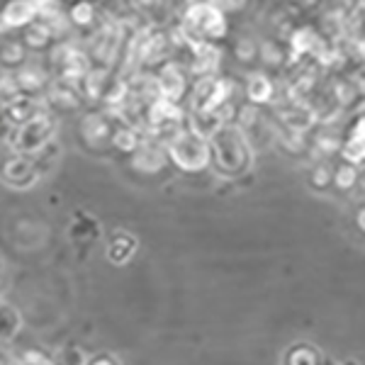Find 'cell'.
I'll list each match as a JSON object with an SVG mask.
<instances>
[{
	"instance_id": "cell-17",
	"label": "cell",
	"mask_w": 365,
	"mask_h": 365,
	"mask_svg": "<svg viewBox=\"0 0 365 365\" xmlns=\"http://www.w3.org/2000/svg\"><path fill=\"white\" fill-rule=\"evenodd\" d=\"M134 251H137V239H134L129 232L117 229V232L110 234V239H108V261L110 263L122 266V263H127L129 258L134 256Z\"/></svg>"
},
{
	"instance_id": "cell-18",
	"label": "cell",
	"mask_w": 365,
	"mask_h": 365,
	"mask_svg": "<svg viewBox=\"0 0 365 365\" xmlns=\"http://www.w3.org/2000/svg\"><path fill=\"white\" fill-rule=\"evenodd\" d=\"M273 81L268 78L266 73H251L249 83H246V98H249L251 105H266L273 100Z\"/></svg>"
},
{
	"instance_id": "cell-1",
	"label": "cell",
	"mask_w": 365,
	"mask_h": 365,
	"mask_svg": "<svg viewBox=\"0 0 365 365\" xmlns=\"http://www.w3.org/2000/svg\"><path fill=\"white\" fill-rule=\"evenodd\" d=\"M212 166L222 175H241L251 166V139L237 125H225L210 139Z\"/></svg>"
},
{
	"instance_id": "cell-32",
	"label": "cell",
	"mask_w": 365,
	"mask_h": 365,
	"mask_svg": "<svg viewBox=\"0 0 365 365\" xmlns=\"http://www.w3.org/2000/svg\"><path fill=\"white\" fill-rule=\"evenodd\" d=\"M237 51H239L241 61H249V58H253V54H256V46H253L251 39H246V42H239Z\"/></svg>"
},
{
	"instance_id": "cell-6",
	"label": "cell",
	"mask_w": 365,
	"mask_h": 365,
	"mask_svg": "<svg viewBox=\"0 0 365 365\" xmlns=\"http://www.w3.org/2000/svg\"><path fill=\"white\" fill-rule=\"evenodd\" d=\"M51 63H54L58 78L71 81V83H81L88 73H91V58H88L86 51L76 49V46L61 44L54 49L51 54Z\"/></svg>"
},
{
	"instance_id": "cell-30",
	"label": "cell",
	"mask_w": 365,
	"mask_h": 365,
	"mask_svg": "<svg viewBox=\"0 0 365 365\" xmlns=\"http://www.w3.org/2000/svg\"><path fill=\"white\" fill-rule=\"evenodd\" d=\"M22 365H51V361L44 356V351L32 349V351L22 353Z\"/></svg>"
},
{
	"instance_id": "cell-5",
	"label": "cell",
	"mask_w": 365,
	"mask_h": 365,
	"mask_svg": "<svg viewBox=\"0 0 365 365\" xmlns=\"http://www.w3.org/2000/svg\"><path fill=\"white\" fill-rule=\"evenodd\" d=\"M234 81L232 78H200L190 93V113H215V110L232 105Z\"/></svg>"
},
{
	"instance_id": "cell-38",
	"label": "cell",
	"mask_w": 365,
	"mask_h": 365,
	"mask_svg": "<svg viewBox=\"0 0 365 365\" xmlns=\"http://www.w3.org/2000/svg\"><path fill=\"white\" fill-rule=\"evenodd\" d=\"M339 365H358L356 361H346V363H339Z\"/></svg>"
},
{
	"instance_id": "cell-12",
	"label": "cell",
	"mask_w": 365,
	"mask_h": 365,
	"mask_svg": "<svg viewBox=\"0 0 365 365\" xmlns=\"http://www.w3.org/2000/svg\"><path fill=\"white\" fill-rule=\"evenodd\" d=\"M46 98H49V108L56 110V113H68V110H76L83 103V96H81L78 86L63 78H56L54 83L49 86V96Z\"/></svg>"
},
{
	"instance_id": "cell-19",
	"label": "cell",
	"mask_w": 365,
	"mask_h": 365,
	"mask_svg": "<svg viewBox=\"0 0 365 365\" xmlns=\"http://www.w3.org/2000/svg\"><path fill=\"white\" fill-rule=\"evenodd\" d=\"M15 78H17V86H20V93H25V96H37V93L44 91L46 83H49L46 73L42 68H37V66L20 68L15 73Z\"/></svg>"
},
{
	"instance_id": "cell-22",
	"label": "cell",
	"mask_w": 365,
	"mask_h": 365,
	"mask_svg": "<svg viewBox=\"0 0 365 365\" xmlns=\"http://www.w3.org/2000/svg\"><path fill=\"white\" fill-rule=\"evenodd\" d=\"M51 37H56L54 29L46 25L44 20H37V22H32V25L27 27L25 44L29 46V49H44V46H49Z\"/></svg>"
},
{
	"instance_id": "cell-7",
	"label": "cell",
	"mask_w": 365,
	"mask_h": 365,
	"mask_svg": "<svg viewBox=\"0 0 365 365\" xmlns=\"http://www.w3.org/2000/svg\"><path fill=\"white\" fill-rule=\"evenodd\" d=\"M39 175L42 173H39L37 163L29 156L15 154L10 161L3 163V180L15 190H27L29 185H34L39 180Z\"/></svg>"
},
{
	"instance_id": "cell-23",
	"label": "cell",
	"mask_w": 365,
	"mask_h": 365,
	"mask_svg": "<svg viewBox=\"0 0 365 365\" xmlns=\"http://www.w3.org/2000/svg\"><path fill=\"white\" fill-rule=\"evenodd\" d=\"M285 365H322V356L312 344H295L287 351Z\"/></svg>"
},
{
	"instance_id": "cell-16",
	"label": "cell",
	"mask_w": 365,
	"mask_h": 365,
	"mask_svg": "<svg viewBox=\"0 0 365 365\" xmlns=\"http://www.w3.org/2000/svg\"><path fill=\"white\" fill-rule=\"evenodd\" d=\"M100 237V225L86 212H76L73 215V225L68 229V239L73 241L78 249H88L93 246V241Z\"/></svg>"
},
{
	"instance_id": "cell-31",
	"label": "cell",
	"mask_w": 365,
	"mask_h": 365,
	"mask_svg": "<svg viewBox=\"0 0 365 365\" xmlns=\"http://www.w3.org/2000/svg\"><path fill=\"white\" fill-rule=\"evenodd\" d=\"M25 58V54H22V46L20 44H3V61L5 63H15V61H22Z\"/></svg>"
},
{
	"instance_id": "cell-29",
	"label": "cell",
	"mask_w": 365,
	"mask_h": 365,
	"mask_svg": "<svg viewBox=\"0 0 365 365\" xmlns=\"http://www.w3.org/2000/svg\"><path fill=\"white\" fill-rule=\"evenodd\" d=\"M329 182H334V170L329 166H317L314 173H312V185L324 187V185H329Z\"/></svg>"
},
{
	"instance_id": "cell-24",
	"label": "cell",
	"mask_w": 365,
	"mask_h": 365,
	"mask_svg": "<svg viewBox=\"0 0 365 365\" xmlns=\"http://www.w3.org/2000/svg\"><path fill=\"white\" fill-rule=\"evenodd\" d=\"M68 22L76 27H91L96 22V5L91 0H78L68 10Z\"/></svg>"
},
{
	"instance_id": "cell-11",
	"label": "cell",
	"mask_w": 365,
	"mask_h": 365,
	"mask_svg": "<svg viewBox=\"0 0 365 365\" xmlns=\"http://www.w3.org/2000/svg\"><path fill=\"white\" fill-rule=\"evenodd\" d=\"M39 20L37 5L34 0H10L3 8V29H17V27H29L32 22Z\"/></svg>"
},
{
	"instance_id": "cell-26",
	"label": "cell",
	"mask_w": 365,
	"mask_h": 365,
	"mask_svg": "<svg viewBox=\"0 0 365 365\" xmlns=\"http://www.w3.org/2000/svg\"><path fill=\"white\" fill-rule=\"evenodd\" d=\"M334 182L341 187V190H351L353 185L358 182V168L353 163H344L334 170Z\"/></svg>"
},
{
	"instance_id": "cell-2",
	"label": "cell",
	"mask_w": 365,
	"mask_h": 365,
	"mask_svg": "<svg viewBox=\"0 0 365 365\" xmlns=\"http://www.w3.org/2000/svg\"><path fill=\"white\" fill-rule=\"evenodd\" d=\"M227 32V17L217 8L215 3L207 0H197L190 3L185 10V20H182V34H185L187 44L207 42V39H220Z\"/></svg>"
},
{
	"instance_id": "cell-20",
	"label": "cell",
	"mask_w": 365,
	"mask_h": 365,
	"mask_svg": "<svg viewBox=\"0 0 365 365\" xmlns=\"http://www.w3.org/2000/svg\"><path fill=\"white\" fill-rule=\"evenodd\" d=\"M290 46H292V54H312V51H319L324 46V39L317 34V29L312 27H299L295 29V34L290 37Z\"/></svg>"
},
{
	"instance_id": "cell-28",
	"label": "cell",
	"mask_w": 365,
	"mask_h": 365,
	"mask_svg": "<svg viewBox=\"0 0 365 365\" xmlns=\"http://www.w3.org/2000/svg\"><path fill=\"white\" fill-rule=\"evenodd\" d=\"M17 327H20V317H17L15 307H10V304H3V341L13 339Z\"/></svg>"
},
{
	"instance_id": "cell-9",
	"label": "cell",
	"mask_w": 365,
	"mask_h": 365,
	"mask_svg": "<svg viewBox=\"0 0 365 365\" xmlns=\"http://www.w3.org/2000/svg\"><path fill=\"white\" fill-rule=\"evenodd\" d=\"M168 146L161 141L146 137L141 146L132 154V166L141 170V173H158L168 163Z\"/></svg>"
},
{
	"instance_id": "cell-21",
	"label": "cell",
	"mask_w": 365,
	"mask_h": 365,
	"mask_svg": "<svg viewBox=\"0 0 365 365\" xmlns=\"http://www.w3.org/2000/svg\"><path fill=\"white\" fill-rule=\"evenodd\" d=\"M144 137L139 134L137 127L132 125H122L115 129V137H113V146L117 151H125V154H134V151L141 146Z\"/></svg>"
},
{
	"instance_id": "cell-3",
	"label": "cell",
	"mask_w": 365,
	"mask_h": 365,
	"mask_svg": "<svg viewBox=\"0 0 365 365\" xmlns=\"http://www.w3.org/2000/svg\"><path fill=\"white\" fill-rule=\"evenodd\" d=\"M168 156L185 173H200L212 163L210 139L197 137L190 129H182L178 137L168 144Z\"/></svg>"
},
{
	"instance_id": "cell-4",
	"label": "cell",
	"mask_w": 365,
	"mask_h": 365,
	"mask_svg": "<svg viewBox=\"0 0 365 365\" xmlns=\"http://www.w3.org/2000/svg\"><path fill=\"white\" fill-rule=\"evenodd\" d=\"M54 120L49 115L42 113L37 115L34 120L25 122V125L17 127V132L13 134V149L15 154H22V156H37L39 151L46 149V146L54 141Z\"/></svg>"
},
{
	"instance_id": "cell-33",
	"label": "cell",
	"mask_w": 365,
	"mask_h": 365,
	"mask_svg": "<svg viewBox=\"0 0 365 365\" xmlns=\"http://www.w3.org/2000/svg\"><path fill=\"white\" fill-rule=\"evenodd\" d=\"M263 51H268V54H263L268 63H280L282 61V54H278V49H275L273 44H263Z\"/></svg>"
},
{
	"instance_id": "cell-10",
	"label": "cell",
	"mask_w": 365,
	"mask_h": 365,
	"mask_svg": "<svg viewBox=\"0 0 365 365\" xmlns=\"http://www.w3.org/2000/svg\"><path fill=\"white\" fill-rule=\"evenodd\" d=\"M158 81V91H161V98L170 100V103H180V98L185 96V88H187V78H185V71H182L175 61H168L158 68L156 73Z\"/></svg>"
},
{
	"instance_id": "cell-36",
	"label": "cell",
	"mask_w": 365,
	"mask_h": 365,
	"mask_svg": "<svg viewBox=\"0 0 365 365\" xmlns=\"http://www.w3.org/2000/svg\"><path fill=\"white\" fill-rule=\"evenodd\" d=\"M356 222H358V227L365 232V207H361V212H358V217H356Z\"/></svg>"
},
{
	"instance_id": "cell-13",
	"label": "cell",
	"mask_w": 365,
	"mask_h": 365,
	"mask_svg": "<svg viewBox=\"0 0 365 365\" xmlns=\"http://www.w3.org/2000/svg\"><path fill=\"white\" fill-rule=\"evenodd\" d=\"M192 49V61H190V71L200 78H212L220 68V49L210 42H197L190 46Z\"/></svg>"
},
{
	"instance_id": "cell-39",
	"label": "cell",
	"mask_w": 365,
	"mask_h": 365,
	"mask_svg": "<svg viewBox=\"0 0 365 365\" xmlns=\"http://www.w3.org/2000/svg\"><path fill=\"white\" fill-rule=\"evenodd\" d=\"M134 3H146V0H134Z\"/></svg>"
},
{
	"instance_id": "cell-25",
	"label": "cell",
	"mask_w": 365,
	"mask_h": 365,
	"mask_svg": "<svg viewBox=\"0 0 365 365\" xmlns=\"http://www.w3.org/2000/svg\"><path fill=\"white\" fill-rule=\"evenodd\" d=\"M341 154H344L346 163H353V166L365 163V137L349 134V139H346L344 146H341Z\"/></svg>"
},
{
	"instance_id": "cell-8",
	"label": "cell",
	"mask_w": 365,
	"mask_h": 365,
	"mask_svg": "<svg viewBox=\"0 0 365 365\" xmlns=\"http://www.w3.org/2000/svg\"><path fill=\"white\" fill-rule=\"evenodd\" d=\"M115 129L117 127H113V117L105 113H88L83 120H81V137H83L86 144L93 146V149L113 144Z\"/></svg>"
},
{
	"instance_id": "cell-34",
	"label": "cell",
	"mask_w": 365,
	"mask_h": 365,
	"mask_svg": "<svg viewBox=\"0 0 365 365\" xmlns=\"http://www.w3.org/2000/svg\"><path fill=\"white\" fill-rule=\"evenodd\" d=\"M351 134H358V137H365V115H361L356 122H353Z\"/></svg>"
},
{
	"instance_id": "cell-27",
	"label": "cell",
	"mask_w": 365,
	"mask_h": 365,
	"mask_svg": "<svg viewBox=\"0 0 365 365\" xmlns=\"http://www.w3.org/2000/svg\"><path fill=\"white\" fill-rule=\"evenodd\" d=\"M58 365H91V361H88V353L81 349V346L71 344V346L63 349Z\"/></svg>"
},
{
	"instance_id": "cell-15",
	"label": "cell",
	"mask_w": 365,
	"mask_h": 365,
	"mask_svg": "<svg viewBox=\"0 0 365 365\" xmlns=\"http://www.w3.org/2000/svg\"><path fill=\"white\" fill-rule=\"evenodd\" d=\"M42 103H39L34 96H25V93H20V96H15L10 103H5V117H10V122H15L17 127L25 125V122L34 120L37 115H42Z\"/></svg>"
},
{
	"instance_id": "cell-35",
	"label": "cell",
	"mask_w": 365,
	"mask_h": 365,
	"mask_svg": "<svg viewBox=\"0 0 365 365\" xmlns=\"http://www.w3.org/2000/svg\"><path fill=\"white\" fill-rule=\"evenodd\" d=\"M91 365H117L110 356H98L96 361H91Z\"/></svg>"
},
{
	"instance_id": "cell-37",
	"label": "cell",
	"mask_w": 365,
	"mask_h": 365,
	"mask_svg": "<svg viewBox=\"0 0 365 365\" xmlns=\"http://www.w3.org/2000/svg\"><path fill=\"white\" fill-rule=\"evenodd\" d=\"M358 54L365 56V39H363V42H358Z\"/></svg>"
},
{
	"instance_id": "cell-14",
	"label": "cell",
	"mask_w": 365,
	"mask_h": 365,
	"mask_svg": "<svg viewBox=\"0 0 365 365\" xmlns=\"http://www.w3.org/2000/svg\"><path fill=\"white\" fill-rule=\"evenodd\" d=\"M317 120H319V117L314 115V110L302 103L292 105V108L280 113V122H282V127H285V132L299 134V137H302L304 132H309V129L317 125Z\"/></svg>"
}]
</instances>
